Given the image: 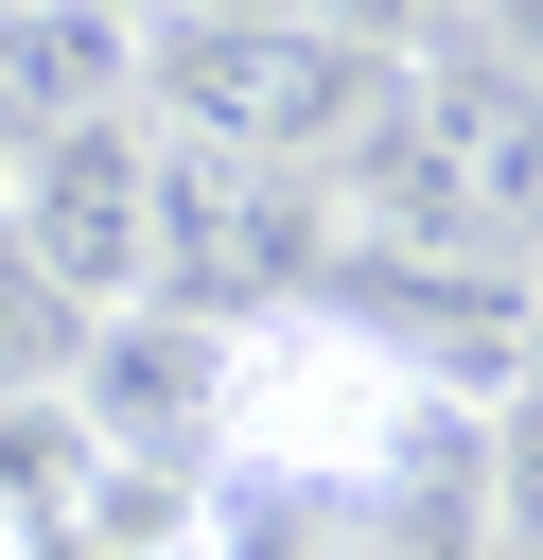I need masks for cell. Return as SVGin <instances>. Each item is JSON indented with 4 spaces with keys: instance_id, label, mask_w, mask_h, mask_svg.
<instances>
[{
    "instance_id": "obj_4",
    "label": "cell",
    "mask_w": 543,
    "mask_h": 560,
    "mask_svg": "<svg viewBox=\"0 0 543 560\" xmlns=\"http://www.w3.org/2000/svg\"><path fill=\"white\" fill-rule=\"evenodd\" d=\"M123 88H140L123 0H0V158H35L70 122H123Z\"/></svg>"
},
{
    "instance_id": "obj_3",
    "label": "cell",
    "mask_w": 543,
    "mask_h": 560,
    "mask_svg": "<svg viewBox=\"0 0 543 560\" xmlns=\"http://www.w3.org/2000/svg\"><path fill=\"white\" fill-rule=\"evenodd\" d=\"M0 228L53 262L70 315H123V298H140V228H158L140 122H70V140H35V158H0Z\"/></svg>"
},
{
    "instance_id": "obj_2",
    "label": "cell",
    "mask_w": 543,
    "mask_h": 560,
    "mask_svg": "<svg viewBox=\"0 0 543 560\" xmlns=\"http://www.w3.org/2000/svg\"><path fill=\"white\" fill-rule=\"evenodd\" d=\"M368 70H385V52L315 35L298 0H193V18H140V88H123V105L175 122L158 158H263V175H315L333 122L368 105Z\"/></svg>"
},
{
    "instance_id": "obj_7",
    "label": "cell",
    "mask_w": 543,
    "mask_h": 560,
    "mask_svg": "<svg viewBox=\"0 0 543 560\" xmlns=\"http://www.w3.org/2000/svg\"><path fill=\"white\" fill-rule=\"evenodd\" d=\"M473 52H490L508 88H543V0H473Z\"/></svg>"
},
{
    "instance_id": "obj_6",
    "label": "cell",
    "mask_w": 543,
    "mask_h": 560,
    "mask_svg": "<svg viewBox=\"0 0 543 560\" xmlns=\"http://www.w3.org/2000/svg\"><path fill=\"white\" fill-rule=\"evenodd\" d=\"M70 350H88V315H70L53 262L0 228V402H18V385H70Z\"/></svg>"
},
{
    "instance_id": "obj_1",
    "label": "cell",
    "mask_w": 543,
    "mask_h": 560,
    "mask_svg": "<svg viewBox=\"0 0 543 560\" xmlns=\"http://www.w3.org/2000/svg\"><path fill=\"white\" fill-rule=\"evenodd\" d=\"M438 385L403 332L333 315V298H280V315H228L210 332V472H263V490H385L420 455Z\"/></svg>"
},
{
    "instance_id": "obj_8",
    "label": "cell",
    "mask_w": 543,
    "mask_h": 560,
    "mask_svg": "<svg viewBox=\"0 0 543 560\" xmlns=\"http://www.w3.org/2000/svg\"><path fill=\"white\" fill-rule=\"evenodd\" d=\"M0 560H140V542H105V525H88V508H53V525H18V542H0Z\"/></svg>"
},
{
    "instance_id": "obj_5",
    "label": "cell",
    "mask_w": 543,
    "mask_h": 560,
    "mask_svg": "<svg viewBox=\"0 0 543 560\" xmlns=\"http://www.w3.org/2000/svg\"><path fill=\"white\" fill-rule=\"evenodd\" d=\"M70 490H88V420H70V385H18V402H0V542L53 525Z\"/></svg>"
}]
</instances>
